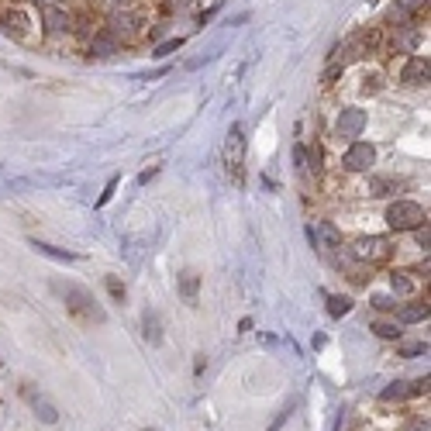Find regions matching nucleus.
<instances>
[{"label":"nucleus","mask_w":431,"mask_h":431,"mask_svg":"<svg viewBox=\"0 0 431 431\" xmlns=\"http://www.w3.org/2000/svg\"><path fill=\"white\" fill-rule=\"evenodd\" d=\"M225 162H228V169L235 173V179H242V169H245V138H242V128H239V124L228 131V142H225Z\"/></svg>","instance_id":"obj_4"},{"label":"nucleus","mask_w":431,"mask_h":431,"mask_svg":"<svg viewBox=\"0 0 431 431\" xmlns=\"http://www.w3.org/2000/svg\"><path fill=\"white\" fill-rule=\"evenodd\" d=\"M373 162H376V148H373L369 142H352L349 152L342 155V166H345L349 173H366Z\"/></svg>","instance_id":"obj_5"},{"label":"nucleus","mask_w":431,"mask_h":431,"mask_svg":"<svg viewBox=\"0 0 431 431\" xmlns=\"http://www.w3.org/2000/svg\"><path fill=\"white\" fill-rule=\"evenodd\" d=\"M52 290L66 300V311H69L76 321H83V324H104V321H107V314L100 311V304L93 300L90 290H83V287H76V283H63V280H52Z\"/></svg>","instance_id":"obj_1"},{"label":"nucleus","mask_w":431,"mask_h":431,"mask_svg":"<svg viewBox=\"0 0 431 431\" xmlns=\"http://www.w3.org/2000/svg\"><path fill=\"white\" fill-rule=\"evenodd\" d=\"M428 345L424 342H414V345H400V355H424Z\"/></svg>","instance_id":"obj_26"},{"label":"nucleus","mask_w":431,"mask_h":431,"mask_svg":"<svg viewBox=\"0 0 431 431\" xmlns=\"http://www.w3.org/2000/svg\"><path fill=\"white\" fill-rule=\"evenodd\" d=\"M114 45H118V42H114V35H111V32H104V35H97V38H93L90 52H93V56H111V52H114Z\"/></svg>","instance_id":"obj_16"},{"label":"nucleus","mask_w":431,"mask_h":431,"mask_svg":"<svg viewBox=\"0 0 431 431\" xmlns=\"http://www.w3.org/2000/svg\"><path fill=\"white\" fill-rule=\"evenodd\" d=\"M362 128H366V111H359V107L342 111V118H338V135L342 138H359Z\"/></svg>","instance_id":"obj_7"},{"label":"nucleus","mask_w":431,"mask_h":431,"mask_svg":"<svg viewBox=\"0 0 431 431\" xmlns=\"http://www.w3.org/2000/svg\"><path fill=\"white\" fill-rule=\"evenodd\" d=\"M307 169H314V173L321 169V148H318V145L307 148Z\"/></svg>","instance_id":"obj_23"},{"label":"nucleus","mask_w":431,"mask_h":431,"mask_svg":"<svg viewBox=\"0 0 431 431\" xmlns=\"http://www.w3.org/2000/svg\"><path fill=\"white\" fill-rule=\"evenodd\" d=\"M311 239H314V245H321V249H338V245H342L338 232H335L328 221H321L318 228H311Z\"/></svg>","instance_id":"obj_10"},{"label":"nucleus","mask_w":431,"mask_h":431,"mask_svg":"<svg viewBox=\"0 0 431 431\" xmlns=\"http://www.w3.org/2000/svg\"><path fill=\"white\" fill-rule=\"evenodd\" d=\"M414 235H417V245H421V249H428V245H431V232H428V221H424V225H417V228H414Z\"/></svg>","instance_id":"obj_24"},{"label":"nucleus","mask_w":431,"mask_h":431,"mask_svg":"<svg viewBox=\"0 0 431 431\" xmlns=\"http://www.w3.org/2000/svg\"><path fill=\"white\" fill-rule=\"evenodd\" d=\"M135 28H138V18H135L131 11H114V14H111V35H124V38H131Z\"/></svg>","instance_id":"obj_8"},{"label":"nucleus","mask_w":431,"mask_h":431,"mask_svg":"<svg viewBox=\"0 0 431 431\" xmlns=\"http://www.w3.org/2000/svg\"><path fill=\"white\" fill-rule=\"evenodd\" d=\"M148 431H155V428H148Z\"/></svg>","instance_id":"obj_32"},{"label":"nucleus","mask_w":431,"mask_h":431,"mask_svg":"<svg viewBox=\"0 0 431 431\" xmlns=\"http://www.w3.org/2000/svg\"><path fill=\"white\" fill-rule=\"evenodd\" d=\"M373 304H376V311H393V307H397V304H393L390 297H376Z\"/></svg>","instance_id":"obj_29"},{"label":"nucleus","mask_w":431,"mask_h":431,"mask_svg":"<svg viewBox=\"0 0 431 431\" xmlns=\"http://www.w3.org/2000/svg\"><path fill=\"white\" fill-rule=\"evenodd\" d=\"M379 397L383 400H404V397H410V383H390Z\"/></svg>","instance_id":"obj_20"},{"label":"nucleus","mask_w":431,"mask_h":431,"mask_svg":"<svg viewBox=\"0 0 431 431\" xmlns=\"http://www.w3.org/2000/svg\"><path fill=\"white\" fill-rule=\"evenodd\" d=\"M145 342H148V345H159V342H162L159 314H155V311H145Z\"/></svg>","instance_id":"obj_12"},{"label":"nucleus","mask_w":431,"mask_h":431,"mask_svg":"<svg viewBox=\"0 0 431 431\" xmlns=\"http://www.w3.org/2000/svg\"><path fill=\"white\" fill-rule=\"evenodd\" d=\"M400 76H404L407 87H424V83L431 80V63H428V56H410Z\"/></svg>","instance_id":"obj_6"},{"label":"nucleus","mask_w":431,"mask_h":431,"mask_svg":"<svg viewBox=\"0 0 431 431\" xmlns=\"http://www.w3.org/2000/svg\"><path fill=\"white\" fill-rule=\"evenodd\" d=\"M4 25H8V32H14V35H25V32L32 28L21 11H8V14H4Z\"/></svg>","instance_id":"obj_13"},{"label":"nucleus","mask_w":431,"mask_h":431,"mask_svg":"<svg viewBox=\"0 0 431 431\" xmlns=\"http://www.w3.org/2000/svg\"><path fill=\"white\" fill-rule=\"evenodd\" d=\"M390 287H393V294H414V280H410L407 273H393V276H390Z\"/></svg>","instance_id":"obj_18"},{"label":"nucleus","mask_w":431,"mask_h":431,"mask_svg":"<svg viewBox=\"0 0 431 431\" xmlns=\"http://www.w3.org/2000/svg\"><path fill=\"white\" fill-rule=\"evenodd\" d=\"M390 186H393V179H383V176H376V179L369 183V193H373V197H386V190H390Z\"/></svg>","instance_id":"obj_22"},{"label":"nucleus","mask_w":431,"mask_h":431,"mask_svg":"<svg viewBox=\"0 0 431 431\" xmlns=\"http://www.w3.org/2000/svg\"><path fill=\"white\" fill-rule=\"evenodd\" d=\"M428 318V304H407L400 307V321L404 324H414V321H424Z\"/></svg>","instance_id":"obj_15"},{"label":"nucleus","mask_w":431,"mask_h":431,"mask_svg":"<svg viewBox=\"0 0 431 431\" xmlns=\"http://www.w3.org/2000/svg\"><path fill=\"white\" fill-rule=\"evenodd\" d=\"M352 311V300L349 297H328V314L331 318H342V314H349Z\"/></svg>","instance_id":"obj_19"},{"label":"nucleus","mask_w":431,"mask_h":431,"mask_svg":"<svg viewBox=\"0 0 431 431\" xmlns=\"http://www.w3.org/2000/svg\"><path fill=\"white\" fill-rule=\"evenodd\" d=\"M114 186H118V179H111V183H107V190L100 193V203H107V200H111V193H114Z\"/></svg>","instance_id":"obj_30"},{"label":"nucleus","mask_w":431,"mask_h":431,"mask_svg":"<svg viewBox=\"0 0 431 431\" xmlns=\"http://www.w3.org/2000/svg\"><path fill=\"white\" fill-rule=\"evenodd\" d=\"M32 245H35L42 256H52V259H66V263H73V259H76L73 252H66V249H56V245H45V242H32Z\"/></svg>","instance_id":"obj_17"},{"label":"nucleus","mask_w":431,"mask_h":431,"mask_svg":"<svg viewBox=\"0 0 431 431\" xmlns=\"http://www.w3.org/2000/svg\"><path fill=\"white\" fill-rule=\"evenodd\" d=\"M197 287H200V276H197V273H183V280H179V290H183L186 304H197Z\"/></svg>","instance_id":"obj_14"},{"label":"nucleus","mask_w":431,"mask_h":431,"mask_svg":"<svg viewBox=\"0 0 431 431\" xmlns=\"http://www.w3.org/2000/svg\"><path fill=\"white\" fill-rule=\"evenodd\" d=\"M407 431H431V428H428V417H414V421L407 424Z\"/></svg>","instance_id":"obj_28"},{"label":"nucleus","mask_w":431,"mask_h":431,"mask_svg":"<svg viewBox=\"0 0 431 431\" xmlns=\"http://www.w3.org/2000/svg\"><path fill=\"white\" fill-rule=\"evenodd\" d=\"M183 45V38H169V42H162L159 49H155V56H169V52H176Z\"/></svg>","instance_id":"obj_25"},{"label":"nucleus","mask_w":431,"mask_h":431,"mask_svg":"<svg viewBox=\"0 0 431 431\" xmlns=\"http://www.w3.org/2000/svg\"><path fill=\"white\" fill-rule=\"evenodd\" d=\"M424 221H428V214H424V207L414 203V200H397V203H390V210H386V225H390L393 232H414V228L424 225Z\"/></svg>","instance_id":"obj_2"},{"label":"nucleus","mask_w":431,"mask_h":431,"mask_svg":"<svg viewBox=\"0 0 431 431\" xmlns=\"http://www.w3.org/2000/svg\"><path fill=\"white\" fill-rule=\"evenodd\" d=\"M107 290H111V297H114V300H124V287H121L114 276H107Z\"/></svg>","instance_id":"obj_27"},{"label":"nucleus","mask_w":431,"mask_h":431,"mask_svg":"<svg viewBox=\"0 0 431 431\" xmlns=\"http://www.w3.org/2000/svg\"><path fill=\"white\" fill-rule=\"evenodd\" d=\"M35 4H38V8H59L63 0H35Z\"/></svg>","instance_id":"obj_31"},{"label":"nucleus","mask_w":431,"mask_h":431,"mask_svg":"<svg viewBox=\"0 0 431 431\" xmlns=\"http://www.w3.org/2000/svg\"><path fill=\"white\" fill-rule=\"evenodd\" d=\"M349 252H352L359 263H383V259L390 256V242H386V239L369 235V239H355Z\"/></svg>","instance_id":"obj_3"},{"label":"nucleus","mask_w":431,"mask_h":431,"mask_svg":"<svg viewBox=\"0 0 431 431\" xmlns=\"http://www.w3.org/2000/svg\"><path fill=\"white\" fill-rule=\"evenodd\" d=\"M42 25H45V32H66L69 28V14L63 11V8H42Z\"/></svg>","instance_id":"obj_9"},{"label":"nucleus","mask_w":431,"mask_h":431,"mask_svg":"<svg viewBox=\"0 0 431 431\" xmlns=\"http://www.w3.org/2000/svg\"><path fill=\"white\" fill-rule=\"evenodd\" d=\"M25 397L32 400V407L42 414V421H45V424H56V421H59V414H56V407H52V404H45V400H42V397H35L32 390H25Z\"/></svg>","instance_id":"obj_11"},{"label":"nucleus","mask_w":431,"mask_h":431,"mask_svg":"<svg viewBox=\"0 0 431 431\" xmlns=\"http://www.w3.org/2000/svg\"><path fill=\"white\" fill-rule=\"evenodd\" d=\"M373 331H376L379 338H400V324H390V321H379V324H373Z\"/></svg>","instance_id":"obj_21"}]
</instances>
